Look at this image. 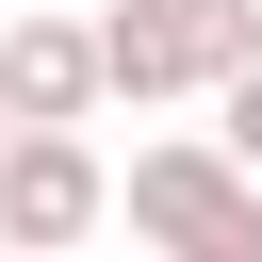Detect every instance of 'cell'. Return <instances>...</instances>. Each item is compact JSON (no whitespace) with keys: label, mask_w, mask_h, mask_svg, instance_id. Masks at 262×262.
I'll use <instances>...</instances> for the list:
<instances>
[{"label":"cell","mask_w":262,"mask_h":262,"mask_svg":"<svg viewBox=\"0 0 262 262\" xmlns=\"http://www.w3.org/2000/svg\"><path fill=\"white\" fill-rule=\"evenodd\" d=\"M115 213H131L147 246H180V262H262V180H246L213 131H164V147H131Z\"/></svg>","instance_id":"obj_1"},{"label":"cell","mask_w":262,"mask_h":262,"mask_svg":"<svg viewBox=\"0 0 262 262\" xmlns=\"http://www.w3.org/2000/svg\"><path fill=\"white\" fill-rule=\"evenodd\" d=\"M98 33V98H213V66H246L262 49V0H115V16H82Z\"/></svg>","instance_id":"obj_2"},{"label":"cell","mask_w":262,"mask_h":262,"mask_svg":"<svg viewBox=\"0 0 262 262\" xmlns=\"http://www.w3.org/2000/svg\"><path fill=\"white\" fill-rule=\"evenodd\" d=\"M98 213H115V164L82 131H16L0 115V246H82Z\"/></svg>","instance_id":"obj_3"},{"label":"cell","mask_w":262,"mask_h":262,"mask_svg":"<svg viewBox=\"0 0 262 262\" xmlns=\"http://www.w3.org/2000/svg\"><path fill=\"white\" fill-rule=\"evenodd\" d=\"M0 115H16V131H82V115H98V33L0 0Z\"/></svg>","instance_id":"obj_4"},{"label":"cell","mask_w":262,"mask_h":262,"mask_svg":"<svg viewBox=\"0 0 262 262\" xmlns=\"http://www.w3.org/2000/svg\"><path fill=\"white\" fill-rule=\"evenodd\" d=\"M213 147L262 180V49H246V66H213Z\"/></svg>","instance_id":"obj_5"}]
</instances>
